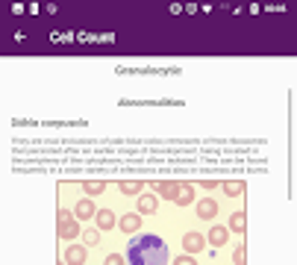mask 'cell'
Segmentation results:
<instances>
[{
    "mask_svg": "<svg viewBox=\"0 0 297 265\" xmlns=\"http://www.w3.org/2000/svg\"><path fill=\"white\" fill-rule=\"evenodd\" d=\"M127 260L130 265H168V248L159 236H135L127 245Z\"/></svg>",
    "mask_w": 297,
    "mask_h": 265,
    "instance_id": "1",
    "label": "cell"
},
{
    "mask_svg": "<svg viewBox=\"0 0 297 265\" xmlns=\"http://www.w3.org/2000/svg\"><path fill=\"white\" fill-rule=\"evenodd\" d=\"M77 233H80V227H77L74 215H71V212H59V236H62V239H74Z\"/></svg>",
    "mask_w": 297,
    "mask_h": 265,
    "instance_id": "2",
    "label": "cell"
},
{
    "mask_svg": "<svg viewBox=\"0 0 297 265\" xmlns=\"http://www.w3.org/2000/svg\"><path fill=\"white\" fill-rule=\"evenodd\" d=\"M183 245H186V251H189V254H200V251L206 248V239H203L200 233H186Z\"/></svg>",
    "mask_w": 297,
    "mask_h": 265,
    "instance_id": "3",
    "label": "cell"
},
{
    "mask_svg": "<svg viewBox=\"0 0 297 265\" xmlns=\"http://www.w3.org/2000/svg\"><path fill=\"white\" fill-rule=\"evenodd\" d=\"M198 215L200 218H215V215H218V203H215V200H200L198 203Z\"/></svg>",
    "mask_w": 297,
    "mask_h": 265,
    "instance_id": "4",
    "label": "cell"
},
{
    "mask_svg": "<svg viewBox=\"0 0 297 265\" xmlns=\"http://www.w3.org/2000/svg\"><path fill=\"white\" fill-rule=\"evenodd\" d=\"M65 260H68V263H71V265H83V263H86V248H80V245H74V248H68Z\"/></svg>",
    "mask_w": 297,
    "mask_h": 265,
    "instance_id": "5",
    "label": "cell"
},
{
    "mask_svg": "<svg viewBox=\"0 0 297 265\" xmlns=\"http://www.w3.org/2000/svg\"><path fill=\"white\" fill-rule=\"evenodd\" d=\"M95 218H98V227H100V230H112V227H115V215H112L109 209H100Z\"/></svg>",
    "mask_w": 297,
    "mask_h": 265,
    "instance_id": "6",
    "label": "cell"
},
{
    "mask_svg": "<svg viewBox=\"0 0 297 265\" xmlns=\"http://www.w3.org/2000/svg\"><path fill=\"white\" fill-rule=\"evenodd\" d=\"M118 224H121V230H124V233H135V230H138V224H141V218L130 212V215H124V218H121Z\"/></svg>",
    "mask_w": 297,
    "mask_h": 265,
    "instance_id": "7",
    "label": "cell"
},
{
    "mask_svg": "<svg viewBox=\"0 0 297 265\" xmlns=\"http://www.w3.org/2000/svg\"><path fill=\"white\" fill-rule=\"evenodd\" d=\"M156 206H159L156 195H141V198H138V209H141V212H156Z\"/></svg>",
    "mask_w": 297,
    "mask_h": 265,
    "instance_id": "8",
    "label": "cell"
},
{
    "mask_svg": "<svg viewBox=\"0 0 297 265\" xmlns=\"http://www.w3.org/2000/svg\"><path fill=\"white\" fill-rule=\"evenodd\" d=\"M209 242H212L215 248H224V245H227V230H224V227H212V230H209Z\"/></svg>",
    "mask_w": 297,
    "mask_h": 265,
    "instance_id": "9",
    "label": "cell"
},
{
    "mask_svg": "<svg viewBox=\"0 0 297 265\" xmlns=\"http://www.w3.org/2000/svg\"><path fill=\"white\" fill-rule=\"evenodd\" d=\"M92 215H98L95 206H92V200H80L77 203V218H92Z\"/></svg>",
    "mask_w": 297,
    "mask_h": 265,
    "instance_id": "10",
    "label": "cell"
},
{
    "mask_svg": "<svg viewBox=\"0 0 297 265\" xmlns=\"http://www.w3.org/2000/svg\"><path fill=\"white\" fill-rule=\"evenodd\" d=\"M177 203H183V206H186V203H192V186H186V183H183V186H177Z\"/></svg>",
    "mask_w": 297,
    "mask_h": 265,
    "instance_id": "11",
    "label": "cell"
},
{
    "mask_svg": "<svg viewBox=\"0 0 297 265\" xmlns=\"http://www.w3.org/2000/svg\"><path fill=\"white\" fill-rule=\"evenodd\" d=\"M244 224H247V221H244V212H235L232 221H230V227L232 230H238V233H244Z\"/></svg>",
    "mask_w": 297,
    "mask_h": 265,
    "instance_id": "12",
    "label": "cell"
},
{
    "mask_svg": "<svg viewBox=\"0 0 297 265\" xmlns=\"http://www.w3.org/2000/svg\"><path fill=\"white\" fill-rule=\"evenodd\" d=\"M224 189H227V195H232V198H238V195L244 192V183H227Z\"/></svg>",
    "mask_w": 297,
    "mask_h": 265,
    "instance_id": "13",
    "label": "cell"
},
{
    "mask_svg": "<svg viewBox=\"0 0 297 265\" xmlns=\"http://www.w3.org/2000/svg\"><path fill=\"white\" fill-rule=\"evenodd\" d=\"M121 192L127 195V192H141V183H135V180H130V183H121Z\"/></svg>",
    "mask_w": 297,
    "mask_h": 265,
    "instance_id": "14",
    "label": "cell"
},
{
    "mask_svg": "<svg viewBox=\"0 0 297 265\" xmlns=\"http://www.w3.org/2000/svg\"><path fill=\"white\" fill-rule=\"evenodd\" d=\"M86 192L98 195V192H103V183H86Z\"/></svg>",
    "mask_w": 297,
    "mask_h": 265,
    "instance_id": "15",
    "label": "cell"
},
{
    "mask_svg": "<svg viewBox=\"0 0 297 265\" xmlns=\"http://www.w3.org/2000/svg\"><path fill=\"white\" fill-rule=\"evenodd\" d=\"M174 265H198L192 257H180V260H174Z\"/></svg>",
    "mask_w": 297,
    "mask_h": 265,
    "instance_id": "16",
    "label": "cell"
},
{
    "mask_svg": "<svg viewBox=\"0 0 297 265\" xmlns=\"http://www.w3.org/2000/svg\"><path fill=\"white\" fill-rule=\"evenodd\" d=\"M86 242H89V245H98V230H89V233H86Z\"/></svg>",
    "mask_w": 297,
    "mask_h": 265,
    "instance_id": "17",
    "label": "cell"
},
{
    "mask_svg": "<svg viewBox=\"0 0 297 265\" xmlns=\"http://www.w3.org/2000/svg\"><path fill=\"white\" fill-rule=\"evenodd\" d=\"M106 265H124V260H121V257H118V254H112V257H109V260H106Z\"/></svg>",
    "mask_w": 297,
    "mask_h": 265,
    "instance_id": "18",
    "label": "cell"
},
{
    "mask_svg": "<svg viewBox=\"0 0 297 265\" xmlns=\"http://www.w3.org/2000/svg\"><path fill=\"white\" fill-rule=\"evenodd\" d=\"M235 265H244V251H241V248L235 251Z\"/></svg>",
    "mask_w": 297,
    "mask_h": 265,
    "instance_id": "19",
    "label": "cell"
}]
</instances>
